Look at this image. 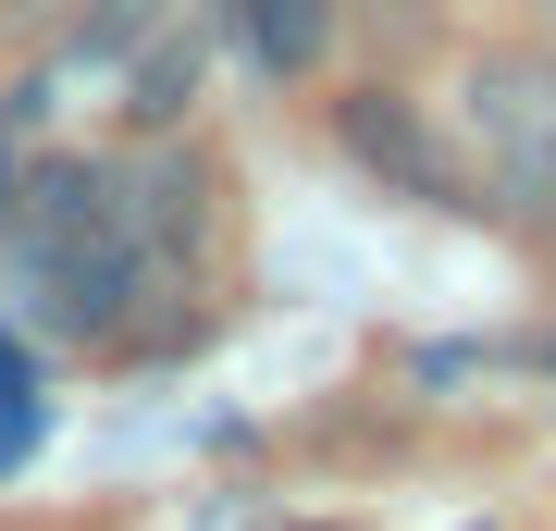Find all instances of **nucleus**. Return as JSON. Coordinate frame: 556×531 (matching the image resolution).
Returning a JSON list of instances; mask_svg holds the SVG:
<instances>
[{
	"label": "nucleus",
	"mask_w": 556,
	"mask_h": 531,
	"mask_svg": "<svg viewBox=\"0 0 556 531\" xmlns=\"http://www.w3.org/2000/svg\"><path fill=\"white\" fill-rule=\"evenodd\" d=\"M211 248V174L186 149L137 161H38L0 223L25 321L62 346H124L149 321V296H186Z\"/></svg>",
	"instance_id": "obj_1"
},
{
	"label": "nucleus",
	"mask_w": 556,
	"mask_h": 531,
	"mask_svg": "<svg viewBox=\"0 0 556 531\" xmlns=\"http://www.w3.org/2000/svg\"><path fill=\"white\" fill-rule=\"evenodd\" d=\"M457 137L507 223H556V50H482L457 87Z\"/></svg>",
	"instance_id": "obj_2"
},
{
	"label": "nucleus",
	"mask_w": 556,
	"mask_h": 531,
	"mask_svg": "<svg viewBox=\"0 0 556 531\" xmlns=\"http://www.w3.org/2000/svg\"><path fill=\"white\" fill-rule=\"evenodd\" d=\"M346 149L358 161H371V174H396L408 198H457V161L433 149V137H420V112H408V99H346Z\"/></svg>",
	"instance_id": "obj_3"
},
{
	"label": "nucleus",
	"mask_w": 556,
	"mask_h": 531,
	"mask_svg": "<svg viewBox=\"0 0 556 531\" xmlns=\"http://www.w3.org/2000/svg\"><path fill=\"white\" fill-rule=\"evenodd\" d=\"M236 13H248V50L273 75H309L321 62V0H236Z\"/></svg>",
	"instance_id": "obj_4"
},
{
	"label": "nucleus",
	"mask_w": 556,
	"mask_h": 531,
	"mask_svg": "<svg viewBox=\"0 0 556 531\" xmlns=\"http://www.w3.org/2000/svg\"><path fill=\"white\" fill-rule=\"evenodd\" d=\"M0 457H25V358H13V334H0Z\"/></svg>",
	"instance_id": "obj_5"
},
{
	"label": "nucleus",
	"mask_w": 556,
	"mask_h": 531,
	"mask_svg": "<svg viewBox=\"0 0 556 531\" xmlns=\"http://www.w3.org/2000/svg\"><path fill=\"white\" fill-rule=\"evenodd\" d=\"M285 531H334V519H285Z\"/></svg>",
	"instance_id": "obj_6"
},
{
	"label": "nucleus",
	"mask_w": 556,
	"mask_h": 531,
	"mask_svg": "<svg viewBox=\"0 0 556 531\" xmlns=\"http://www.w3.org/2000/svg\"><path fill=\"white\" fill-rule=\"evenodd\" d=\"M544 13H556V0H544Z\"/></svg>",
	"instance_id": "obj_7"
}]
</instances>
